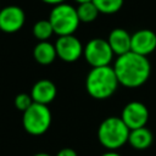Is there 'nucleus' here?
I'll list each match as a JSON object with an SVG mask.
<instances>
[{
    "label": "nucleus",
    "instance_id": "obj_1",
    "mask_svg": "<svg viewBox=\"0 0 156 156\" xmlns=\"http://www.w3.org/2000/svg\"><path fill=\"white\" fill-rule=\"evenodd\" d=\"M113 69L119 84L127 88H138L150 77L151 65L147 56L129 51L116 58Z\"/></svg>",
    "mask_w": 156,
    "mask_h": 156
},
{
    "label": "nucleus",
    "instance_id": "obj_2",
    "mask_svg": "<svg viewBox=\"0 0 156 156\" xmlns=\"http://www.w3.org/2000/svg\"><path fill=\"white\" fill-rule=\"evenodd\" d=\"M118 84L119 82L111 66L93 67L85 79L88 94L98 100H104L113 95Z\"/></svg>",
    "mask_w": 156,
    "mask_h": 156
},
{
    "label": "nucleus",
    "instance_id": "obj_3",
    "mask_svg": "<svg viewBox=\"0 0 156 156\" xmlns=\"http://www.w3.org/2000/svg\"><path fill=\"white\" fill-rule=\"evenodd\" d=\"M130 129L121 117L111 116L105 118L98 129V139L107 150L116 151L128 141Z\"/></svg>",
    "mask_w": 156,
    "mask_h": 156
},
{
    "label": "nucleus",
    "instance_id": "obj_4",
    "mask_svg": "<svg viewBox=\"0 0 156 156\" xmlns=\"http://www.w3.org/2000/svg\"><path fill=\"white\" fill-rule=\"evenodd\" d=\"M48 20L52 26L54 33L58 37L73 34L80 23L77 9L65 2L55 5L50 11V16Z\"/></svg>",
    "mask_w": 156,
    "mask_h": 156
},
{
    "label": "nucleus",
    "instance_id": "obj_5",
    "mask_svg": "<svg viewBox=\"0 0 156 156\" xmlns=\"http://www.w3.org/2000/svg\"><path fill=\"white\" fill-rule=\"evenodd\" d=\"M22 123L27 133L32 135H41L51 124V111L48 105L34 102L23 112Z\"/></svg>",
    "mask_w": 156,
    "mask_h": 156
},
{
    "label": "nucleus",
    "instance_id": "obj_6",
    "mask_svg": "<svg viewBox=\"0 0 156 156\" xmlns=\"http://www.w3.org/2000/svg\"><path fill=\"white\" fill-rule=\"evenodd\" d=\"M83 55L91 67H102L110 66L113 57V51L107 40L94 38L85 44Z\"/></svg>",
    "mask_w": 156,
    "mask_h": 156
},
{
    "label": "nucleus",
    "instance_id": "obj_7",
    "mask_svg": "<svg viewBox=\"0 0 156 156\" xmlns=\"http://www.w3.org/2000/svg\"><path fill=\"white\" fill-rule=\"evenodd\" d=\"M55 49H56L57 57H60L65 62L77 61L83 55V51H84V48L80 40L73 34L58 37L55 43Z\"/></svg>",
    "mask_w": 156,
    "mask_h": 156
},
{
    "label": "nucleus",
    "instance_id": "obj_8",
    "mask_svg": "<svg viewBox=\"0 0 156 156\" xmlns=\"http://www.w3.org/2000/svg\"><path fill=\"white\" fill-rule=\"evenodd\" d=\"M121 118L130 130L145 127L149 119V110L140 101H130L124 106Z\"/></svg>",
    "mask_w": 156,
    "mask_h": 156
},
{
    "label": "nucleus",
    "instance_id": "obj_9",
    "mask_svg": "<svg viewBox=\"0 0 156 156\" xmlns=\"http://www.w3.org/2000/svg\"><path fill=\"white\" fill-rule=\"evenodd\" d=\"M26 21L24 11L16 5H9L0 10V30L15 33L20 30Z\"/></svg>",
    "mask_w": 156,
    "mask_h": 156
},
{
    "label": "nucleus",
    "instance_id": "obj_10",
    "mask_svg": "<svg viewBox=\"0 0 156 156\" xmlns=\"http://www.w3.org/2000/svg\"><path fill=\"white\" fill-rule=\"evenodd\" d=\"M156 49V34L151 29H139L132 34V51L147 56Z\"/></svg>",
    "mask_w": 156,
    "mask_h": 156
},
{
    "label": "nucleus",
    "instance_id": "obj_11",
    "mask_svg": "<svg viewBox=\"0 0 156 156\" xmlns=\"http://www.w3.org/2000/svg\"><path fill=\"white\" fill-rule=\"evenodd\" d=\"M107 41L117 56L124 55L132 51V35L122 28H115L110 32Z\"/></svg>",
    "mask_w": 156,
    "mask_h": 156
},
{
    "label": "nucleus",
    "instance_id": "obj_12",
    "mask_svg": "<svg viewBox=\"0 0 156 156\" xmlns=\"http://www.w3.org/2000/svg\"><path fill=\"white\" fill-rule=\"evenodd\" d=\"M56 85L49 79H40L34 83L30 95L34 102L48 105L56 98Z\"/></svg>",
    "mask_w": 156,
    "mask_h": 156
},
{
    "label": "nucleus",
    "instance_id": "obj_13",
    "mask_svg": "<svg viewBox=\"0 0 156 156\" xmlns=\"http://www.w3.org/2000/svg\"><path fill=\"white\" fill-rule=\"evenodd\" d=\"M154 140V135L151 130L146 127H140L136 129H132L129 132L128 143L136 150H145L151 146Z\"/></svg>",
    "mask_w": 156,
    "mask_h": 156
},
{
    "label": "nucleus",
    "instance_id": "obj_14",
    "mask_svg": "<svg viewBox=\"0 0 156 156\" xmlns=\"http://www.w3.org/2000/svg\"><path fill=\"white\" fill-rule=\"evenodd\" d=\"M33 56L35 61L40 65H50L54 62V60L57 57L55 44H51L50 41H39L33 50Z\"/></svg>",
    "mask_w": 156,
    "mask_h": 156
},
{
    "label": "nucleus",
    "instance_id": "obj_15",
    "mask_svg": "<svg viewBox=\"0 0 156 156\" xmlns=\"http://www.w3.org/2000/svg\"><path fill=\"white\" fill-rule=\"evenodd\" d=\"M77 13H78L80 22L89 23L98 18L100 11L98 10V7L95 6V4L93 1H88V2H83V4H78Z\"/></svg>",
    "mask_w": 156,
    "mask_h": 156
},
{
    "label": "nucleus",
    "instance_id": "obj_16",
    "mask_svg": "<svg viewBox=\"0 0 156 156\" xmlns=\"http://www.w3.org/2000/svg\"><path fill=\"white\" fill-rule=\"evenodd\" d=\"M54 34L52 26L49 20H40L33 26V35L39 41H46Z\"/></svg>",
    "mask_w": 156,
    "mask_h": 156
},
{
    "label": "nucleus",
    "instance_id": "obj_17",
    "mask_svg": "<svg viewBox=\"0 0 156 156\" xmlns=\"http://www.w3.org/2000/svg\"><path fill=\"white\" fill-rule=\"evenodd\" d=\"M123 1L124 0H93L100 13H106V15L116 13L117 11H119L121 7L123 6Z\"/></svg>",
    "mask_w": 156,
    "mask_h": 156
},
{
    "label": "nucleus",
    "instance_id": "obj_18",
    "mask_svg": "<svg viewBox=\"0 0 156 156\" xmlns=\"http://www.w3.org/2000/svg\"><path fill=\"white\" fill-rule=\"evenodd\" d=\"M33 104H34V101H33L30 94L21 93V94H18V95L15 98V106H16L20 111H22V112H24L26 110H28Z\"/></svg>",
    "mask_w": 156,
    "mask_h": 156
},
{
    "label": "nucleus",
    "instance_id": "obj_19",
    "mask_svg": "<svg viewBox=\"0 0 156 156\" xmlns=\"http://www.w3.org/2000/svg\"><path fill=\"white\" fill-rule=\"evenodd\" d=\"M56 156H77V152L71 147H63L56 154Z\"/></svg>",
    "mask_w": 156,
    "mask_h": 156
},
{
    "label": "nucleus",
    "instance_id": "obj_20",
    "mask_svg": "<svg viewBox=\"0 0 156 156\" xmlns=\"http://www.w3.org/2000/svg\"><path fill=\"white\" fill-rule=\"evenodd\" d=\"M43 2H45V4H49V5H58V4H62L65 0H41Z\"/></svg>",
    "mask_w": 156,
    "mask_h": 156
},
{
    "label": "nucleus",
    "instance_id": "obj_21",
    "mask_svg": "<svg viewBox=\"0 0 156 156\" xmlns=\"http://www.w3.org/2000/svg\"><path fill=\"white\" fill-rule=\"evenodd\" d=\"M101 156H121L118 152H116V151H111V150H108L107 152H105V154H102Z\"/></svg>",
    "mask_w": 156,
    "mask_h": 156
},
{
    "label": "nucleus",
    "instance_id": "obj_22",
    "mask_svg": "<svg viewBox=\"0 0 156 156\" xmlns=\"http://www.w3.org/2000/svg\"><path fill=\"white\" fill-rule=\"evenodd\" d=\"M34 156H51V155H49L46 152H39V154H35Z\"/></svg>",
    "mask_w": 156,
    "mask_h": 156
},
{
    "label": "nucleus",
    "instance_id": "obj_23",
    "mask_svg": "<svg viewBox=\"0 0 156 156\" xmlns=\"http://www.w3.org/2000/svg\"><path fill=\"white\" fill-rule=\"evenodd\" d=\"M77 4H83V2H88V1H93V0H74Z\"/></svg>",
    "mask_w": 156,
    "mask_h": 156
},
{
    "label": "nucleus",
    "instance_id": "obj_24",
    "mask_svg": "<svg viewBox=\"0 0 156 156\" xmlns=\"http://www.w3.org/2000/svg\"><path fill=\"white\" fill-rule=\"evenodd\" d=\"M0 10H1V7H0Z\"/></svg>",
    "mask_w": 156,
    "mask_h": 156
}]
</instances>
